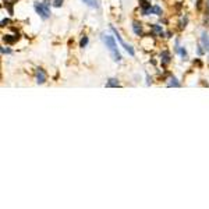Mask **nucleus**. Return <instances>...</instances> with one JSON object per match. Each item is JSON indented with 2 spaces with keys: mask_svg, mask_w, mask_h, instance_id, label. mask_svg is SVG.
Masks as SVG:
<instances>
[{
  "mask_svg": "<svg viewBox=\"0 0 209 209\" xmlns=\"http://www.w3.org/2000/svg\"><path fill=\"white\" fill-rule=\"evenodd\" d=\"M201 6H202V0H198L197 1V8L198 10H201Z\"/></svg>",
  "mask_w": 209,
  "mask_h": 209,
  "instance_id": "16",
  "label": "nucleus"
},
{
  "mask_svg": "<svg viewBox=\"0 0 209 209\" xmlns=\"http://www.w3.org/2000/svg\"><path fill=\"white\" fill-rule=\"evenodd\" d=\"M87 6H89V7H98V1L96 0H82Z\"/></svg>",
  "mask_w": 209,
  "mask_h": 209,
  "instance_id": "9",
  "label": "nucleus"
},
{
  "mask_svg": "<svg viewBox=\"0 0 209 209\" xmlns=\"http://www.w3.org/2000/svg\"><path fill=\"white\" fill-rule=\"evenodd\" d=\"M201 40H202V46H204V49H205V50H209V38H208V35H206L205 32L202 34Z\"/></svg>",
  "mask_w": 209,
  "mask_h": 209,
  "instance_id": "7",
  "label": "nucleus"
},
{
  "mask_svg": "<svg viewBox=\"0 0 209 209\" xmlns=\"http://www.w3.org/2000/svg\"><path fill=\"white\" fill-rule=\"evenodd\" d=\"M36 81H38V84H43L46 81V74H45V71L42 69L36 70Z\"/></svg>",
  "mask_w": 209,
  "mask_h": 209,
  "instance_id": "4",
  "label": "nucleus"
},
{
  "mask_svg": "<svg viewBox=\"0 0 209 209\" xmlns=\"http://www.w3.org/2000/svg\"><path fill=\"white\" fill-rule=\"evenodd\" d=\"M17 40H18V35H4L3 36V42H6L8 45L16 43Z\"/></svg>",
  "mask_w": 209,
  "mask_h": 209,
  "instance_id": "6",
  "label": "nucleus"
},
{
  "mask_svg": "<svg viewBox=\"0 0 209 209\" xmlns=\"http://www.w3.org/2000/svg\"><path fill=\"white\" fill-rule=\"evenodd\" d=\"M169 85L170 87H180V82H177V80L176 78H172V80H170V82H169Z\"/></svg>",
  "mask_w": 209,
  "mask_h": 209,
  "instance_id": "13",
  "label": "nucleus"
},
{
  "mask_svg": "<svg viewBox=\"0 0 209 209\" xmlns=\"http://www.w3.org/2000/svg\"><path fill=\"white\" fill-rule=\"evenodd\" d=\"M8 22H10V20H7V18H6V20H1V25H6V24H8Z\"/></svg>",
  "mask_w": 209,
  "mask_h": 209,
  "instance_id": "17",
  "label": "nucleus"
},
{
  "mask_svg": "<svg viewBox=\"0 0 209 209\" xmlns=\"http://www.w3.org/2000/svg\"><path fill=\"white\" fill-rule=\"evenodd\" d=\"M63 1H64V0H54V1H53V6H54V7H61Z\"/></svg>",
  "mask_w": 209,
  "mask_h": 209,
  "instance_id": "15",
  "label": "nucleus"
},
{
  "mask_svg": "<svg viewBox=\"0 0 209 209\" xmlns=\"http://www.w3.org/2000/svg\"><path fill=\"white\" fill-rule=\"evenodd\" d=\"M107 87H119V81L116 78H110L107 82Z\"/></svg>",
  "mask_w": 209,
  "mask_h": 209,
  "instance_id": "11",
  "label": "nucleus"
},
{
  "mask_svg": "<svg viewBox=\"0 0 209 209\" xmlns=\"http://www.w3.org/2000/svg\"><path fill=\"white\" fill-rule=\"evenodd\" d=\"M87 43H88V38H87V36H84V38L81 39V42H80V48H85V46H87Z\"/></svg>",
  "mask_w": 209,
  "mask_h": 209,
  "instance_id": "14",
  "label": "nucleus"
},
{
  "mask_svg": "<svg viewBox=\"0 0 209 209\" xmlns=\"http://www.w3.org/2000/svg\"><path fill=\"white\" fill-rule=\"evenodd\" d=\"M133 29H134V32H135V35H142V27H141V24H138L137 21L133 24Z\"/></svg>",
  "mask_w": 209,
  "mask_h": 209,
  "instance_id": "8",
  "label": "nucleus"
},
{
  "mask_svg": "<svg viewBox=\"0 0 209 209\" xmlns=\"http://www.w3.org/2000/svg\"><path fill=\"white\" fill-rule=\"evenodd\" d=\"M104 43H106V46H107L109 52L112 53L113 59L116 61H120L121 60V56L120 53H119V50H117V45H116V40H114V38L110 35H106L104 36Z\"/></svg>",
  "mask_w": 209,
  "mask_h": 209,
  "instance_id": "1",
  "label": "nucleus"
},
{
  "mask_svg": "<svg viewBox=\"0 0 209 209\" xmlns=\"http://www.w3.org/2000/svg\"><path fill=\"white\" fill-rule=\"evenodd\" d=\"M176 49H177V52L181 54V57H183V59H187V50H185L184 48H176Z\"/></svg>",
  "mask_w": 209,
  "mask_h": 209,
  "instance_id": "12",
  "label": "nucleus"
},
{
  "mask_svg": "<svg viewBox=\"0 0 209 209\" xmlns=\"http://www.w3.org/2000/svg\"><path fill=\"white\" fill-rule=\"evenodd\" d=\"M208 7H209V0H208Z\"/></svg>",
  "mask_w": 209,
  "mask_h": 209,
  "instance_id": "19",
  "label": "nucleus"
},
{
  "mask_svg": "<svg viewBox=\"0 0 209 209\" xmlns=\"http://www.w3.org/2000/svg\"><path fill=\"white\" fill-rule=\"evenodd\" d=\"M160 61H162V64L163 66H167L170 63V59H172V57H170V53L167 52V50H163V52H162V54H160Z\"/></svg>",
  "mask_w": 209,
  "mask_h": 209,
  "instance_id": "5",
  "label": "nucleus"
},
{
  "mask_svg": "<svg viewBox=\"0 0 209 209\" xmlns=\"http://www.w3.org/2000/svg\"><path fill=\"white\" fill-rule=\"evenodd\" d=\"M152 29H153V32H156V34H159L160 36H163V31H162V27H159V25H152Z\"/></svg>",
  "mask_w": 209,
  "mask_h": 209,
  "instance_id": "10",
  "label": "nucleus"
},
{
  "mask_svg": "<svg viewBox=\"0 0 209 209\" xmlns=\"http://www.w3.org/2000/svg\"><path fill=\"white\" fill-rule=\"evenodd\" d=\"M1 53H10V49H4V48H1Z\"/></svg>",
  "mask_w": 209,
  "mask_h": 209,
  "instance_id": "18",
  "label": "nucleus"
},
{
  "mask_svg": "<svg viewBox=\"0 0 209 209\" xmlns=\"http://www.w3.org/2000/svg\"><path fill=\"white\" fill-rule=\"evenodd\" d=\"M112 31L113 32H114V35H116V38H117V40H119V42H120V45L121 46H123V48L125 49V50H127V52H128V54L130 56H134V54H135V52H134V49H133V46H130V45H127L124 42V39H123V38H121L120 36V34L117 32L116 29H114V27H112Z\"/></svg>",
  "mask_w": 209,
  "mask_h": 209,
  "instance_id": "3",
  "label": "nucleus"
},
{
  "mask_svg": "<svg viewBox=\"0 0 209 209\" xmlns=\"http://www.w3.org/2000/svg\"><path fill=\"white\" fill-rule=\"evenodd\" d=\"M49 6H50V1H48V0H45L43 3H35V4H34L36 13H38L42 18H49V17H50V10H49Z\"/></svg>",
  "mask_w": 209,
  "mask_h": 209,
  "instance_id": "2",
  "label": "nucleus"
}]
</instances>
